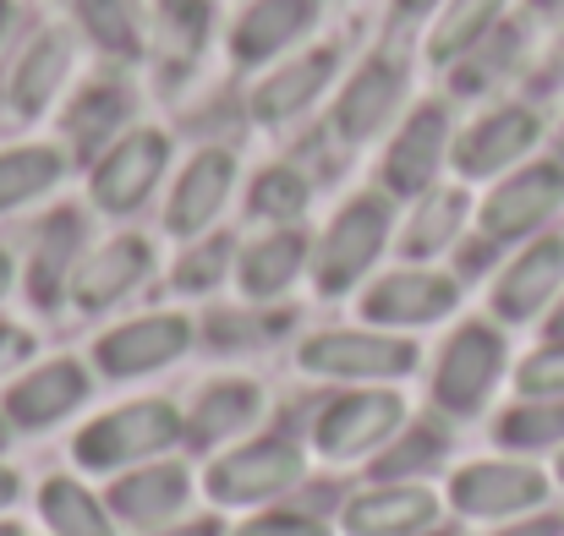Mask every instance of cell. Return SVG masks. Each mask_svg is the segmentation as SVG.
<instances>
[{
    "label": "cell",
    "instance_id": "cell-34",
    "mask_svg": "<svg viewBox=\"0 0 564 536\" xmlns=\"http://www.w3.org/2000/svg\"><path fill=\"white\" fill-rule=\"evenodd\" d=\"M247 208H252V219H269V230L274 225H296L313 208V181L302 176L296 165H269V171H258V181H252Z\"/></svg>",
    "mask_w": 564,
    "mask_h": 536
},
{
    "label": "cell",
    "instance_id": "cell-6",
    "mask_svg": "<svg viewBox=\"0 0 564 536\" xmlns=\"http://www.w3.org/2000/svg\"><path fill=\"white\" fill-rule=\"evenodd\" d=\"M171 165V138L160 127H127L88 171V203L110 219L138 214L149 203V192L165 181Z\"/></svg>",
    "mask_w": 564,
    "mask_h": 536
},
{
    "label": "cell",
    "instance_id": "cell-20",
    "mask_svg": "<svg viewBox=\"0 0 564 536\" xmlns=\"http://www.w3.org/2000/svg\"><path fill=\"white\" fill-rule=\"evenodd\" d=\"M149 274H154V247L143 236H110L83 252V263L72 274V302H77V313H110Z\"/></svg>",
    "mask_w": 564,
    "mask_h": 536
},
{
    "label": "cell",
    "instance_id": "cell-24",
    "mask_svg": "<svg viewBox=\"0 0 564 536\" xmlns=\"http://www.w3.org/2000/svg\"><path fill=\"white\" fill-rule=\"evenodd\" d=\"M505 11H510V0H444L438 17L427 22L422 55L433 66H460L505 28Z\"/></svg>",
    "mask_w": 564,
    "mask_h": 536
},
{
    "label": "cell",
    "instance_id": "cell-7",
    "mask_svg": "<svg viewBox=\"0 0 564 536\" xmlns=\"http://www.w3.org/2000/svg\"><path fill=\"white\" fill-rule=\"evenodd\" d=\"M405 94H411V66H405V55L373 50L368 61H357V72H351V77L340 83V94H335V138L351 143V149L383 138V132L400 121Z\"/></svg>",
    "mask_w": 564,
    "mask_h": 536
},
{
    "label": "cell",
    "instance_id": "cell-25",
    "mask_svg": "<svg viewBox=\"0 0 564 536\" xmlns=\"http://www.w3.org/2000/svg\"><path fill=\"white\" fill-rule=\"evenodd\" d=\"M192 499V477L187 466H143L132 477H121L110 488V510L127 521V526H171Z\"/></svg>",
    "mask_w": 564,
    "mask_h": 536
},
{
    "label": "cell",
    "instance_id": "cell-26",
    "mask_svg": "<svg viewBox=\"0 0 564 536\" xmlns=\"http://www.w3.org/2000/svg\"><path fill=\"white\" fill-rule=\"evenodd\" d=\"M127 121H132V94H127L116 77H99V83L77 88V99L66 105L61 132H66V149H77V154H105V149L127 132Z\"/></svg>",
    "mask_w": 564,
    "mask_h": 536
},
{
    "label": "cell",
    "instance_id": "cell-16",
    "mask_svg": "<svg viewBox=\"0 0 564 536\" xmlns=\"http://www.w3.org/2000/svg\"><path fill=\"white\" fill-rule=\"evenodd\" d=\"M187 351H192L187 313H143V318H127V324H116L110 335L94 340V367L105 378H149V372H165Z\"/></svg>",
    "mask_w": 564,
    "mask_h": 536
},
{
    "label": "cell",
    "instance_id": "cell-10",
    "mask_svg": "<svg viewBox=\"0 0 564 536\" xmlns=\"http://www.w3.org/2000/svg\"><path fill=\"white\" fill-rule=\"evenodd\" d=\"M302 477H307V460H302L296 444L258 438V444H241L225 460H214L208 477H203V488H208V499L219 510H247V504H263V499L291 493Z\"/></svg>",
    "mask_w": 564,
    "mask_h": 536
},
{
    "label": "cell",
    "instance_id": "cell-13",
    "mask_svg": "<svg viewBox=\"0 0 564 536\" xmlns=\"http://www.w3.org/2000/svg\"><path fill=\"white\" fill-rule=\"evenodd\" d=\"M449 504L471 521H516L549 504V471L532 460H471L449 477Z\"/></svg>",
    "mask_w": 564,
    "mask_h": 536
},
{
    "label": "cell",
    "instance_id": "cell-23",
    "mask_svg": "<svg viewBox=\"0 0 564 536\" xmlns=\"http://www.w3.org/2000/svg\"><path fill=\"white\" fill-rule=\"evenodd\" d=\"M438 521V499L416 482H389L373 493H357L340 515L346 536H416Z\"/></svg>",
    "mask_w": 564,
    "mask_h": 536
},
{
    "label": "cell",
    "instance_id": "cell-32",
    "mask_svg": "<svg viewBox=\"0 0 564 536\" xmlns=\"http://www.w3.org/2000/svg\"><path fill=\"white\" fill-rule=\"evenodd\" d=\"M66 176V149L61 143H17L0 149V214L55 192Z\"/></svg>",
    "mask_w": 564,
    "mask_h": 536
},
{
    "label": "cell",
    "instance_id": "cell-5",
    "mask_svg": "<svg viewBox=\"0 0 564 536\" xmlns=\"http://www.w3.org/2000/svg\"><path fill=\"white\" fill-rule=\"evenodd\" d=\"M296 367L329 383H394L416 367V346L389 329H324L302 340Z\"/></svg>",
    "mask_w": 564,
    "mask_h": 536
},
{
    "label": "cell",
    "instance_id": "cell-28",
    "mask_svg": "<svg viewBox=\"0 0 564 536\" xmlns=\"http://www.w3.org/2000/svg\"><path fill=\"white\" fill-rule=\"evenodd\" d=\"M214 33V0H160L149 22V55L165 72H192Z\"/></svg>",
    "mask_w": 564,
    "mask_h": 536
},
{
    "label": "cell",
    "instance_id": "cell-30",
    "mask_svg": "<svg viewBox=\"0 0 564 536\" xmlns=\"http://www.w3.org/2000/svg\"><path fill=\"white\" fill-rule=\"evenodd\" d=\"M263 416V389L252 378H214L187 411V433L203 444H219V438H236L247 433L252 422Z\"/></svg>",
    "mask_w": 564,
    "mask_h": 536
},
{
    "label": "cell",
    "instance_id": "cell-21",
    "mask_svg": "<svg viewBox=\"0 0 564 536\" xmlns=\"http://www.w3.org/2000/svg\"><path fill=\"white\" fill-rule=\"evenodd\" d=\"M66 77H72V33L66 28H39L22 44V55L11 61L0 99L11 105V116L33 121V116H44L55 105V94L66 88Z\"/></svg>",
    "mask_w": 564,
    "mask_h": 536
},
{
    "label": "cell",
    "instance_id": "cell-41",
    "mask_svg": "<svg viewBox=\"0 0 564 536\" xmlns=\"http://www.w3.org/2000/svg\"><path fill=\"white\" fill-rule=\"evenodd\" d=\"M444 0H389V17L394 22H433Z\"/></svg>",
    "mask_w": 564,
    "mask_h": 536
},
{
    "label": "cell",
    "instance_id": "cell-19",
    "mask_svg": "<svg viewBox=\"0 0 564 536\" xmlns=\"http://www.w3.org/2000/svg\"><path fill=\"white\" fill-rule=\"evenodd\" d=\"M230 192H236V154H230V149H219V143L197 149L187 165H182L176 186H171L165 230H171L182 247L197 241V236H208V230H214V219L225 214Z\"/></svg>",
    "mask_w": 564,
    "mask_h": 536
},
{
    "label": "cell",
    "instance_id": "cell-14",
    "mask_svg": "<svg viewBox=\"0 0 564 536\" xmlns=\"http://www.w3.org/2000/svg\"><path fill=\"white\" fill-rule=\"evenodd\" d=\"M335 77H340V50L335 44H307V50L274 61L258 77L252 99H247L252 105V121L258 127H291V121H302L335 88Z\"/></svg>",
    "mask_w": 564,
    "mask_h": 536
},
{
    "label": "cell",
    "instance_id": "cell-35",
    "mask_svg": "<svg viewBox=\"0 0 564 536\" xmlns=\"http://www.w3.org/2000/svg\"><path fill=\"white\" fill-rule=\"evenodd\" d=\"M499 444L516 455L564 449V400H521L516 411L499 416Z\"/></svg>",
    "mask_w": 564,
    "mask_h": 536
},
{
    "label": "cell",
    "instance_id": "cell-37",
    "mask_svg": "<svg viewBox=\"0 0 564 536\" xmlns=\"http://www.w3.org/2000/svg\"><path fill=\"white\" fill-rule=\"evenodd\" d=\"M516 389H521V400H564V340H543L521 361Z\"/></svg>",
    "mask_w": 564,
    "mask_h": 536
},
{
    "label": "cell",
    "instance_id": "cell-4",
    "mask_svg": "<svg viewBox=\"0 0 564 536\" xmlns=\"http://www.w3.org/2000/svg\"><path fill=\"white\" fill-rule=\"evenodd\" d=\"M564 208V165L560 160H527L510 176L494 181V192L477 208V230L488 247L532 241L543 236Z\"/></svg>",
    "mask_w": 564,
    "mask_h": 536
},
{
    "label": "cell",
    "instance_id": "cell-36",
    "mask_svg": "<svg viewBox=\"0 0 564 536\" xmlns=\"http://www.w3.org/2000/svg\"><path fill=\"white\" fill-rule=\"evenodd\" d=\"M225 269H230V241H187V252L176 258V291H187V296H203V291H214L219 280H225Z\"/></svg>",
    "mask_w": 564,
    "mask_h": 536
},
{
    "label": "cell",
    "instance_id": "cell-29",
    "mask_svg": "<svg viewBox=\"0 0 564 536\" xmlns=\"http://www.w3.org/2000/svg\"><path fill=\"white\" fill-rule=\"evenodd\" d=\"M77 33L110 55V61H138L149 50V22H143V0H66Z\"/></svg>",
    "mask_w": 564,
    "mask_h": 536
},
{
    "label": "cell",
    "instance_id": "cell-8",
    "mask_svg": "<svg viewBox=\"0 0 564 536\" xmlns=\"http://www.w3.org/2000/svg\"><path fill=\"white\" fill-rule=\"evenodd\" d=\"M543 143V110L538 105H521V99H505L494 110H482L460 138H455V171L460 181H499L510 176L516 165L532 160V149Z\"/></svg>",
    "mask_w": 564,
    "mask_h": 536
},
{
    "label": "cell",
    "instance_id": "cell-27",
    "mask_svg": "<svg viewBox=\"0 0 564 536\" xmlns=\"http://www.w3.org/2000/svg\"><path fill=\"white\" fill-rule=\"evenodd\" d=\"M411 203H416V208H411V219L400 225V252H405L411 263L444 258V252L460 241V230H466L471 197H466L460 186H433V192H422V197H411Z\"/></svg>",
    "mask_w": 564,
    "mask_h": 536
},
{
    "label": "cell",
    "instance_id": "cell-39",
    "mask_svg": "<svg viewBox=\"0 0 564 536\" xmlns=\"http://www.w3.org/2000/svg\"><path fill=\"white\" fill-rule=\"evenodd\" d=\"M236 536H329V532L318 521H307V515H258Z\"/></svg>",
    "mask_w": 564,
    "mask_h": 536
},
{
    "label": "cell",
    "instance_id": "cell-49",
    "mask_svg": "<svg viewBox=\"0 0 564 536\" xmlns=\"http://www.w3.org/2000/svg\"><path fill=\"white\" fill-rule=\"evenodd\" d=\"M0 536H22V532H17V526H0Z\"/></svg>",
    "mask_w": 564,
    "mask_h": 536
},
{
    "label": "cell",
    "instance_id": "cell-38",
    "mask_svg": "<svg viewBox=\"0 0 564 536\" xmlns=\"http://www.w3.org/2000/svg\"><path fill=\"white\" fill-rule=\"evenodd\" d=\"M438 455H444V438H438L433 427H416L405 444H394V455H389L378 471H383V477H405V471H422V466H433Z\"/></svg>",
    "mask_w": 564,
    "mask_h": 536
},
{
    "label": "cell",
    "instance_id": "cell-9",
    "mask_svg": "<svg viewBox=\"0 0 564 536\" xmlns=\"http://www.w3.org/2000/svg\"><path fill=\"white\" fill-rule=\"evenodd\" d=\"M449 154H455L449 105L422 99L416 110H405L400 132H394L389 149H383V192H389V197H405V203L422 197V192H433L438 176H444V165H449Z\"/></svg>",
    "mask_w": 564,
    "mask_h": 536
},
{
    "label": "cell",
    "instance_id": "cell-1",
    "mask_svg": "<svg viewBox=\"0 0 564 536\" xmlns=\"http://www.w3.org/2000/svg\"><path fill=\"white\" fill-rule=\"evenodd\" d=\"M389 236H394V197L389 192H357V197H346L340 208H335V219L324 225V236L313 241V285H318V296H351L368 274H373V263L383 258V247H389Z\"/></svg>",
    "mask_w": 564,
    "mask_h": 536
},
{
    "label": "cell",
    "instance_id": "cell-11",
    "mask_svg": "<svg viewBox=\"0 0 564 536\" xmlns=\"http://www.w3.org/2000/svg\"><path fill=\"white\" fill-rule=\"evenodd\" d=\"M405 433V400L394 389H351L329 400L313 422V444L324 460H362Z\"/></svg>",
    "mask_w": 564,
    "mask_h": 536
},
{
    "label": "cell",
    "instance_id": "cell-44",
    "mask_svg": "<svg viewBox=\"0 0 564 536\" xmlns=\"http://www.w3.org/2000/svg\"><path fill=\"white\" fill-rule=\"evenodd\" d=\"M532 11L549 17V22H564V0H532Z\"/></svg>",
    "mask_w": 564,
    "mask_h": 536
},
{
    "label": "cell",
    "instance_id": "cell-3",
    "mask_svg": "<svg viewBox=\"0 0 564 536\" xmlns=\"http://www.w3.org/2000/svg\"><path fill=\"white\" fill-rule=\"evenodd\" d=\"M505 367H510L505 329L488 324V318H471V324H460V329L444 340V351L433 361L427 394H433V405H438L444 416L466 422V416H477V411L494 400V389L505 383Z\"/></svg>",
    "mask_w": 564,
    "mask_h": 536
},
{
    "label": "cell",
    "instance_id": "cell-18",
    "mask_svg": "<svg viewBox=\"0 0 564 536\" xmlns=\"http://www.w3.org/2000/svg\"><path fill=\"white\" fill-rule=\"evenodd\" d=\"M88 394H94V372H88L83 361L55 357V361H44V367H28V372L6 389L0 416H6L11 427H22V433H44V427L66 422L72 411H83Z\"/></svg>",
    "mask_w": 564,
    "mask_h": 536
},
{
    "label": "cell",
    "instance_id": "cell-17",
    "mask_svg": "<svg viewBox=\"0 0 564 536\" xmlns=\"http://www.w3.org/2000/svg\"><path fill=\"white\" fill-rule=\"evenodd\" d=\"M564 296V236H532L494 280V318L499 324H538Z\"/></svg>",
    "mask_w": 564,
    "mask_h": 536
},
{
    "label": "cell",
    "instance_id": "cell-46",
    "mask_svg": "<svg viewBox=\"0 0 564 536\" xmlns=\"http://www.w3.org/2000/svg\"><path fill=\"white\" fill-rule=\"evenodd\" d=\"M11 22H17V0H0V44L11 39Z\"/></svg>",
    "mask_w": 564,
    "mask_h": 536
},
{
    "label": "cell",
    "instance_id": "cell-43",
    "mask_svg": "<svg viewBox=\"0 0 564 536\" xmlns=\"http://www.w3.org/2000/svg\"><path fill=\"white\" fill-rule=\"evenodd\" d=\"M543 329H549V340H564V296L549 307V324H543Z\"/></svg>",
    "mask_w": 564,
    "mask_h": 536
},
{
    "label": "cell",
    "instance_id": "cell-45",
    "mask_svg": "<svg viewBox=\"0 0 564 536\" xmlns=\"http://www.w3.org/2000/svg\"><path fill=\"white\" fill-rule=\"evenodd\" d=\"M11 499H17V471H6V466H0V510H6Z\"/></svg>",
    "mask_w": 564,
    "mask_h": 536
},
{
    "label": "cell",
    "instance_id": "cell-42",
    "mask_svg": "<svg viewBox=\"0 0 564 536\" xmlns=\"http://www.w3.org/2000/svg\"><path fill=\"white\" fill-rule=\"evenodd\" d=\"M505 536H564V515H538L532 526H516V532Z\"/></svg>",
    "mask_w": 564,
    "mask_h": 536
},
{
    "label": "cell",
    "instance_id": "cell-12",
    "mask_svg": "<svg viewBox=\"0 0 564 536\" xmlns=\"http://www.w3.org/2000/svg\"><path fill=\"white\" fill-rule=\"evenodd\" d=\"M455 307H460V280L444 269H427V263H405L362 291V318L389 335L444 324Z\"/></svg>",
    "mask_w": 564,
    "mask_h": 536
},
{
    "label": "cell",
    "instance_id": "cell-48",
    "mask_svg": "<svg viewBox=\"0 0 564 536\" xmlns=\"http://www.w3.org/2000/svg\"><path fill=\"white\" fill-rule=\"evenodd\" d=\"M554 477H560V482H564V449H560V466H554Z\"/></svg>",
    "mask_w": 564,
    "mask_h": 536
},
{
    "label": "cell",
    "instance_id": "cell-47",
    "mask_svg": "<svg viewBox=\"0 0 564 536\" xmlns=\"http://www.w3.org/2000/svg\"><path fill=\"white\" fill-rule=\"evenodd\" d=\"M11 280H17V269H11V258H6V247H0V302H6V291H11Z\"/></svg>",
    "mask_w": 564,
    "mask_h": 536
},
{
    "label": "cell",
    "instance_id": "cell-22",
    "mask_svg": "<svg viewBox=\"0 0 564 536\" xmlns=\"http://www.w3.org/2000/svg\"><path fill=\"white\" fill-rule=\"evenodd\" d=\"M313 263V241L296 225H274L269 236H252L236 252V291L247 302H280Z\"/></svg>",
    "mask_w": 564,
    "mask_h": 536
},
{
    "label": "cell",
    "instance_id": "cell-33",
    "mask_svg": "<svg viewBox=\"0 0 564 536\" xmlns=\"http://www.w3.org/2000/svg\"><path fill=\"white\" fill-rule=\"evenodd\" d=\"M39 515H44V526L55 536H116L105 504L72 477H50L39 488Z\"/></svg>",
    "mask_w": 564,
    "mask_h": 536
},
{
    "label": "cell",
    "instance_id": "cell-31",
    "mask_svg": "<svg viewBox=\"0 0 564 536\" xmlns=\"http://www.w3.org/2000/svg\"><path fill=\"white\" fill-rule=\"evenodd\" d=\"M83 252H88V241H83V214H77V208L55 214V219L44 225V236H39L33 274H28V291H33L39 307H55L61 291H72V274H77Z\"/></svg>",
    "mask_w": 564,
    "mask_h": 536
},
{
    "label": "cell",
    "instance_id": "cell-15",
    "mask_svg": "<svg viewBox=\"0 0 564 536\" xmlns=\"http://www.w3.org/2000/svg\"><path fill=\"white\" fill-rule=\"evenodd\" d=\"M318 17H324V0H247L225 33L230 61L236 66H274L307 44Z\"/></svg>",
    "mask_w": 564,
    "mask_h": 536
},
{
    "label": "cell",
    "instance_id": "cell-2",
    "mask_svg": "<svg viewBox=\"0 0 564 536\" xmlns=\"http://www.w3.org/2000/svg\"><path fill=\"white\" fill-rule=\"evenodd\" d=\"M182 433H187L182 405H171V400H127V405L94 416L77 433L72 455H77L83 471H121V466H143V460L165 455L171 444H182Z\"/></svg>",
    "mask_w": 564,
    "mask_h": 536
},
{
    "label": "cell",
    "instance_id": "cell-40",
    "mask_svg": "<svg viewBox=\"0 0 564 536\" xmlns=\"http://www.w3.org/2000/svg\"><path fill=\"white\" fill-rule=\"evenodd\" d=\"M28 357H33V335H28V329H17V324H0V378H6V372H17Z\"/></svg>",
    "mask_w": 564,
    "mask_h": 536
}]
</instances>
